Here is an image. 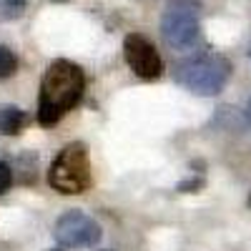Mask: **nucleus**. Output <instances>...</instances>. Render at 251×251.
<instances>
[{"mask_svg": "<svg viewBox=\"0 0 251 251\" xmlns=\"http://www.w3.org/2000/svg\"><path fill=\"white\" fill-rule=\"evenodd\" d=\"M86 91L83 71L71 60H53L43 83H40V100H38V123L55 126L66 116Z\"/></svg>", "mask_w": 251, "mask_h": 251, "instance_id": "1", "label": "nucleus"}, {"mask_svg": "<svg viewBox=\"0 0 251 251\" xmlns=\"http://www.w3.org/2000/svg\"><path fill=\"white\" fill-rule=\"evenodd\" d=\"M174 78L178 86H183L186 91L196 96H216L224 91V86L231 78V63L216 53L196 55L178 63Z\"/></svg>", "mask_w": 251, "mask_h": 251, "instance_id": "2", "label": "nucleus"}, {"mask_svg": "<svg viewBox=\"0 0 251 251\" xmlns=\"http://www.w3.org/2000/svg\"><path fill=\"white\" fill-rule=\"evenodd\" d=\"M48 183L60 194H83L91 186V163L83 143H68L50 163Z\"/></svg>", "mask_w": 251, "mask_h": 251, "instance_id": "3", "label": "nucleus"}, {"mask_svg": "<svg viewBox=\"0 0 251 251\" xmlns=\"http://www.w3.org/2000/svg\"><path fill=\"white\" fill-rule=\"evenodd\" d=\"M199 3L171 0L161 18V38L171 50H191L199 40Z\"/></svg>", "mask_w": 251, "mask_h": 251, "instance_id": "4", "label": "nucleus"}, {"mask_svg": "<svg viewBox=\"0 0 251 251\" xmlns=\"http://www.w3.org/2000/svg\"><path fill=\"white\" fill-rule=\"evenodd\" d=\"M53 236L63 249H91L100 241V226L96 224V219H91L88 214L78 211H66L53 228Z\"/></svg>", "mask_w": 251, "mask_h": 251, "instance_id": "5", "label": "nucleus"}, {"mask_svg": "<svg viewBox=\"0 0 251 251\" xmlns=\"http://www.w3.org/2000/svg\"><path fill=\"white\" fill-rule=\"evenodd\" d=\"M123 58H126L128 68L138 78L153 80V78H158L163 73V63H161L158 50L153 48V43L149 38H143L138 33L126 35V40H123Z\"/></svg>", "mask_w": 251, "mask_h": 251, "instance_id": "6", "label": "nucleus"}, {"mask_svg": "<svg viewBox=\"0 0 251 251\" xmlns=\"http://www.w3.org/2000/svg\"><path fill=\"white\" fill-rule=\"evenodd\" d=\"M30 123V116L15 106H0V136H15Z\"/></svg>", "mask_w": 251, "mask_h": 251, "instance_id": "7", "label": "nucleus"}, {"mask_svg": "<svg viewBox=\"0 0 251 251\" xmlns=\"http://www.w3.org/2000/svg\"><path fill=\"white\" fill-rule=\"evenodd\" d=\"M28 0H0V20L8 23V20H18L25 13Z\"/></svg>", "mask_w": 251, "mask_h": 251, "instance_id": "8", "label": "nucleus"}, {"mask_svg": "<svg viewBox=\"0 0 251 251\" xmlns=\"http://www.w3.org/2000/svg\"><path fill=\"white\" fill-rule=\"evenodd\" d=\"M18 68V60H15V53L8 48V46H0V78H8L13 75Z\"/></svg>", "mask_w": 251, "mask_h": 251, "instance_id": "9", "label": "nucleus"}, {"mask_svg": "<svg viewBox=\"0 0 251 251\" xmlns=\"http://www.w3.org/2000/svg\"><path fill=\"white\" fill-rule=\"evenodd\" d=\"M13 169H10V166L5 163V161H0V194H5L8 191V188L13 186Z\"/></svg>", "mask_w": 251, "mask_h": 251, "instance_id": "10", "label": "nucleus"}, {"mask_svg": "<svg viewBox=\"0 0 251 251\" xmlns=\"http://www.w3.org/2000/svg\"><path fill=\"white\" fill-rule=\"evenodd\" d=\"M201 186H203V181H201V178H194V181H183V183L178 186V191L191 194V191H196V188H201Z\"/></svg>", "mask_w": 251, "mask_h": 251, "instance_id": "11", "label": "nucleus"}, {"mask_svg": "<svg viewBox=\"0 0 251 251\" xmlns=\"http://www.w3.org/2000/svg\"><path fill=\"white\" fill-rule=\"evenodd\" d=\"M53 3H66V0H53Z\"/></svg>", "mask_w": 251, "mask_h": 251, "instance_id": "12", "label": "nucleus"}, {"mask_svg": "<svg viewBox=\"0 0 251 251\" xmlns=\"http://www.w3.org/2000/svg\"><path fill=\"white\" fill-rule=\"evenodd\" d=\"M53 251H55V249H53Z\"/></svg>", "mask_w": 251, "mask_h": 251, "instance_id": "13", "label": "nucleus"}, {"mask_svg": "<svg viewBox=\"0 0 251 251\" xmlns=\"http://www.w3.org/2000/svg\"><path fill=\"white\" fill-rule=\"evenodd\" d=\"M249 111H251V108H249Z\"/></svg>", "mask_w": 251, "mask_h": 251, "instance_id": "14", "label": "nucleus"}]
</instances>
